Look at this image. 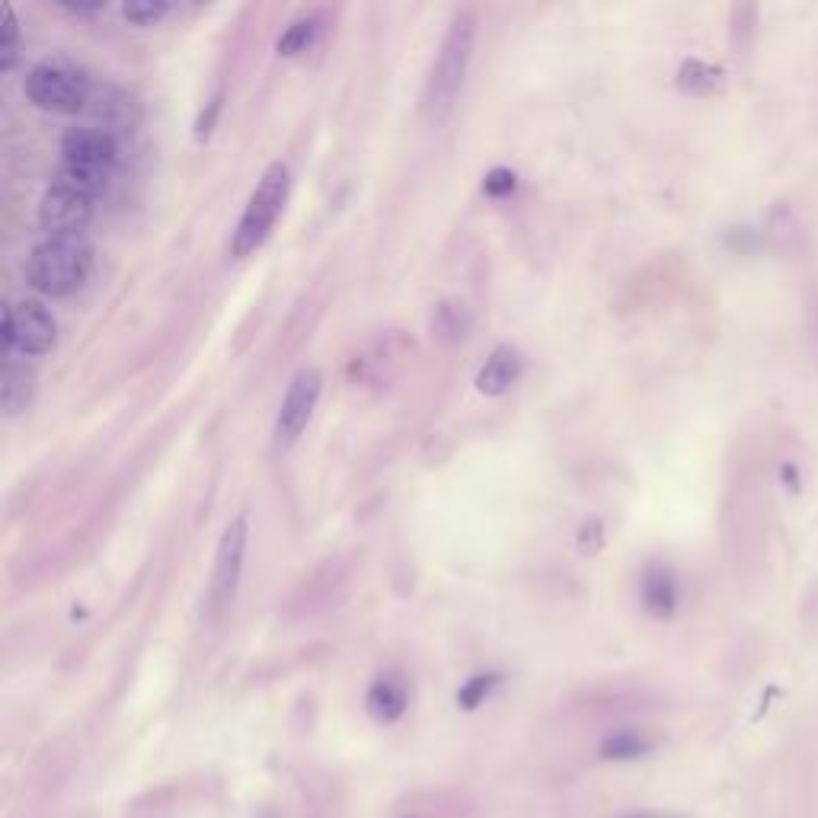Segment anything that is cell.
Here are the masks:
<instances>
[{
	"label": "cell",
	"instance_id": "8",
	"mask_svg": "<svg viewBox=\"0 0 818 818\" xmlns=\"http://www.w3.org/2000/svg\"><path fill=\"white\" fill-rule=\"evenodd\" d=\"M320 394H323V374L317 368H301L291 378V384L285 390V400H282V406H278V416H275V445L282 451H288L294 441L304 435L307 422L320 403Z\"/></svg>",
	"mask_w": 818,
	"mask_h": 818
},
{
	"label": "cell",
	"instance_id": "10",
	"mask_svg": "<svg viewBox=\"0 0 818 818\" xmlns=\"http://www.w3.org/2000/svg\"><path fill=\"white\" fill-rule=\"evenodd\" d=\"M640 601L649 617L672 620L681 608V582L675 569L665 563H646L640 576Z\"/></svg>",
	"mask_w": 818,
	"mask_h": 818
},
{
	"label": "cell",
	"instance_id": "16",
	"mask_svg": "<svg viewBox=\"0 0 818 818\" xmlns=\"http://www.w3.org/2000/svg\"><path fill=\"white\" fill-rule=\"evenodd\" d=\"M320 29H323V20L320 13H310V16H301V20H294L285 36L278 39V55L282 58H294V55H304L307 48H314L317 39H320Z\"/></svg>",
	"mask_w": 818,
	"mask_h": 818
},
{
	"label": "cell",
	"instance_id": "17",
	"mask_svg": "<svg viewBox=\"0 0 818 818\" xmlns=\"http://www.w3.org/2000/svg\"><path fill=\"white\" fill-rule=\"evenodd\" d=\"M649 751H652V742L633 729H620L601 742V758H608V761H633V758L649 755Z\"/></svg>",
	"mask_w": 818,
	"mask_h": 818
},
{
	"label": "cell",
	"instance_id": "1",
	"mask_svg": "<svg viewBox=\"0 0 818 818\" xmlns=\"http://www.w3.org/2000/svg\"><path fill=\"white\" fill-rule=\"evenodd\" d=\"M473 45H477V13L457 10L445 39H441V48L432 61L429 80H425V90H422V112L432 125H441L451 116L470 71Z\"/></svg>",
	"mask_w": 818,
	"mask_h": 818
},
{
	"label": "cell",
	"instance_id": "18",
	"mask_svg": "<svg viewBox=\"0 0 818 818\" xmlns=\"http://www.w3.org/2000/svg\"><path fill=\"white\" fill-rule=\"evenodd\" d=\"M502 681V675L496 672H483V675H473L461 684V691H457V707L461 710H477L486 703V697L496 691Z\"/></svg>",
	"mask_w": 818,
	"mask_h": 818
},
{
	"label": "cell",
	"instance_id": "11",
	"mask_svg": "<svg viewBox=\"0 0 818 818\" xmlns=\"http://www.w3.org/2000/svg\"><path fill=\"white\" fill-rule=\"evenodd\" d=\"M87 112L93 116V125L103 128V132H109V135L132 132V128L141 122L138 100H135V96H128L125 90H116V87L93 90Z\"/></svg>",
	"mask_w": 818,
	"mask_h": 818
},
{
	"label": "cell",
	"instance_id": "14",
	"mask_svg": "<svg viewBox=\"0 0 818 818\" xmlns=\"http://www.w3.org/2000/svg\"><path fill=\"white\" fill-rule=\"evenodd\" d=\"M406 703H409L406 687L394 675H381L378 681L368 687V694H365L368 716L374 719V723H384V726L397 723V719L406 713Z\"/></svg>",
	"mask_w": 818,
	"mask_h": 818
},
{
	"label": "cell",
	"instance_id": "12",
	"mask_svg": "<svg viewBox=\"0 0 818 818\" xmlns=\"http://www.w3.org/2000/svg\"><path fill=\"white\" fill-rule=\"evenodd\" d=\"M32 397H36V371L26 362V355L4 352V374H0V403H4V416H20L29 409Z\"/></svg>",
	"mask_w": 818,
	"mask_h": 818
},
{
	"label": "cell",
	"instance_id": "5",
	"mask_svg": "<svg viewBox=\"0 0 818 818\" xmlns=\"http://www.w3.org/2000/svg\"><path fill=\"white\" fill-rule=\"evenodd\" d=\"M247 544H250V521L247 515H237L231 525L224 528L215 550V569H211V585H208V611L215 617L234 608L240 579H243V560H247Z\"/></svg>",
	"mask_w": 818,
	"mask_h": 818
},
{
	"label": "cell",
	"instance_id": "6",
	"mask_svg": "<svg viewBox=\"0 0 818 818\" xmlns=\"http://www.w3.org/2000/svg\"><path fill=\"white\" fill-rule=\"evenodd\" d=\"M58 342V323L39 301H20L4 307L0 320V352L48 355Z\"/></svg>",
	"mask_w": 818,
	"mask_h": 818
},
{
	"label": "cell",
	"instance_id": "24",
	"mask_svg": "<svg viewBox=\"0 0 818 818\" xmlns=\"http://www.w3.org/2000/svg\"><path fill=\"white\" fill-rule=\"evenodd\" d=\"M783 477H787L790 489H793V493H796V489H799V473H796L793 467H783Z\"/></svg>",
	"mask_w": 818,
	"mask_h": 818
},
{
	"label": "cell",
	"instance_id": "4",
	"mask_svg": "<svg viewBox=\"0 0 818 818\" xmlns=\"http://www.w3.org/2000/svg\"><path fill=\"white\" fill-rule=\"evenodd\" d=\"M23 93L36 109L74 116V112H87L93 84L77 64L64 58H48V61H39L36 68L26 74Z\"/></svg>",
	"mask_w": 818,
	"mask_h": 818
},
{
	"label": "cell",
	"instance_id": "13",
	"mask_svg": "<svg viewBox=\"0 0 818 818\" xmlns=\"http://www.w3.org/2000/svg\"><path fill=\"white\" fill-rule=\"evenodd\" d=\"M521 371H525V358L512 346H499L486 358V365L477 371V390L483 397H502L518 384Z\"/></svg>",
	"mask_w": 818,
	"mask_h": 818
},
{
	"label": "cell",
	"instance_id": "9",
	"mask_svg": "<svg viewBox=\"0 0 818 818\" xmlns=\"http://www.w3.org/2000/svg\"><path fill=\"white\" fill-rule=\"evenodd\" d=\"M93 218V199L71 186L52 183L39 202V227L48 237H80Z\"/></svg>",
	"mask_w": 818,
	"mask_h": 818
},
{
	"label": "cell",
	"instance_id": "21",
	"mask_svg": "<svg viewBox=\"0 0 818 818\" xmlns=\"http://www.w3.org/2000/svg\"><path fill=\"white\" fill-rule=\"evenodd\" d=\"M515 189H518V176L509 167H493L483 176V192L489 199H509Z\"/></svg>",
	"mask_w": 818,
	"mask_h": 818
},
{
	"label": "cell",
	"instance_id": "19",
	"mask_svg": "<svg viewBox=\"0 0 818 818\" xmlns=\"http://www.w3.org/2000/svg\"><path fill=\"white\" fill-rule=\"evenodd\" d=\"M170 10L173 7L167 4V0H132V4L122 7V16L135 26H157Z\"/></svg>",
	"mask_w": 818,
	"mask_h": 818
},
{
	"label": "cell",
	"instance_id": "3",
	"mask_svg": "<svg viewBox=\"0 0 818 818\" xmlns=\"http://www.w3.org/2000/svg\"><path fill=\"white\" fill-rule=\"evenodd\" d=\"M288 189H291V173L282 160H275L266 167V173L259 176L256 189L250 192L247 205H243V215L234 227L231 237V256L234 259H247L253 256L263 243L272 237L278 215L288 202Z\"/></svg>",
	"mask_w": 818,
	"mask_h": 818
},
{
	"label": "cell",
	"instance_id": "20",
	"mask_svg": "<svg viewBox=\"0 0 818 818\" xmlns=\"http://www.w3.org/2000/svg\"><path fill=\"white\" fill-rule=\"evenodd\" d=\"M16 48H20V26H16L13 7H4V26H0V68L4 71L16 64Z\"/></svg>",
	"mask_w": 818,
	"mask_h": 818
},
{
	"label": "cell",
	"instance_id": "2",
	"mask_svg": "<svg viewBox=\"0 0 818 818\" xmlns=\"http://www.w3.org/2000/svg\"><path fill=\"white\" fill-rule=\"evenodd\" d=\"M93 272V250L84 237H45L26 263L29 285L48 298H71Z\"/></svg>",
	"mask_w": 818,
	"mask_h": 818
},
{
	"label": "cell",
	"instance_id": "15",
	"mask_svg": "<svg viewBox=\"0 0 818 818\" xmlns=\"http://www.w3.org/2000/svg\"><path fill=\"white\" fill-rule=\"evenodd\" d=\"M719 68H713L710 61H700V58H687L681 68H678V77L675 84L681 93L687 96H710L716 87H719Z\"/></svg>",
	"mask_w": 818,
	"mask_h": 818
},
{
	"label": "cell",
	"instance_id": "23",
	"mask_svg": "<svg viewBox=\"0 0 818 818\" xmlns=\"http://www.w3.org/2000/svg\"><path fill=\"white\" fill-rule=\"evenodd\" d=\"M601 544H604V528H601V521H588V525L579 531V547H582V553H595Z\"/></svg>",
	"mask_w": 818,
	"mask_h": 818
},
{
	"label": "cell",
	"instance_id": "22",
	"mask_svg": "<svg viewBox=\"0 0 818 818\" xmlns=\"http://www.w3.org/2000/svg\"><path fill=\"white\" fill-rule=\"evenodd\" d=\"M221 100H224V96L215 93V96L208 100V106L202 109L199 122H195V141H208L211 132H215V122H218V116H221Z\"/></svg>",
	"mask_w": 818,
	"mask_h": 818
},
{
	"label": "cell",
	"instance_id": "7",
	"mask_svg": "<svg viewBox=\"0 0 818 818\" xmlns=\"http://www.w3.org/2000/svg\"><path fill=\"white\" fill-rule=\"evenodd\" d=\"M61 167L112 179L119 167V138L96 125L68 128L61 138Z\"/></svg>",
	"mask_w": 818,
	"mask_h": 818
}]
</instances>
